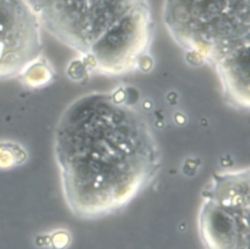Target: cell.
Segmentation results:
<instances>
[{"instance_id": "3957f363", "label": "cell", "mask_w": 250, "mask_h": 249, "mask_svg": "<svg viewBox=\"0 0 250 249\" xmlns=\"http://www.w3.org/2000/svg\"><path fill=\"white\" fill-rule=\"evenodd\" d=\"M162 19L189 62L214 69L227 104L247 110L250 0H164Z\"/></svg>"}, {"instance_id": "7a4b0ae2", "label": "cell", "mask_w": 250, "mask_h": 249, "mask_svg": "<svg viewBox=\"0 0 250 249\" xmlns=\"http://www.w3.org/2000/svg\"><path fill=\"white\" fill-rule=\"evenodd\" d=\"M42 29L79 56L86 72L121 76L149 58V0H26Z\"/></svg>"}, {"instance_id": "277c9868", "label": "cell", "mask_w": 250, "mask_h": 249, "mask_svg": "<svg viewBox=\"0 0 250 249\" xmlns=\"http://www.w3.org/2000/svg\"><path fill=\"white\" fill-rule=\"evenodd\" d=\"M249 167L213 174L197 217L203 249H249Z\"/></svg>"}, {"instance_id": "5b68a950", "label": "cell", "mask_w": 250, "mask_h": 249, "mask_svg": "<svg viewBox=\"0 0 250 249\" xmlns=\"http://www.w3.org/2000/svg\"><path fill=\"white\" fill-rule=\"evenodd\" d=\"M41 29L26 0H0V79L22 77L41 59Z\"/></svg>"}, {"instance_id": "6da1fadb", "label": "cell", "mask_w": 250, "mask_h": 249, "mask_svg": "<svg viewBox=\"0 0 250 249\" xmlns=\"http://www.w3.org/2000/svg\"><path fill=\"white\" fill-rule=\"evenodd\" d=\"M54 154L71 212L99 219L129 204L154 181L160 149L149 123L116 94L91 92L64 110Z\"/></svg>"}]
</instances>
